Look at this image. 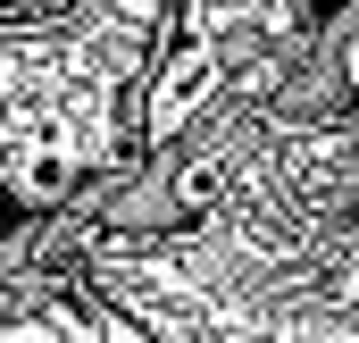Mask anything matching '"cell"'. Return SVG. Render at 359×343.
I'll list each match as a JSON object with an SVG mask.
<instances>
[{
  "label": "cell",
  "mask_w": 359,
  "mask_h": 343,
  "mask_svg": "<svg viewBox=\"0 0 359 343\" xmlns=\"http://www.w3.org/2000/svg\"><path fill=\"white\" fill-rule=\"evenodd\" d=\"M0 259H59L159 343H359V117L209 101Z\"/></svg>",
  "instance_id": "6da1fadb"
},
{
  "label": "cell",
  "mask_w": 359,
  "mask_h": 343,
  "mask_svg": "<svg viewBox=\"0 0 359 343\" xmlns=\"http://www.w3.org/2000/svg\"><path fill=\"white\" fill-rule=\"evenodd\" d=\"M176 0H0V193L50 218L142 151Z\"/></svg>",
  "instance_id": "7a4b0ae2"
},
{
  "label": "cell",
  "mask_w": 359,
  "mask_h": 343,
  "mask_svg": "<svg viewBox=\"0 0 359 343\" xmlns=\"http://www.w3.org/2000/svg\"><path fill=\"white\" fill-rule=\"evenodd\" d=\"M0 343H159L59 259H0Z\"/></svg>",
  "instance_id": "3957f363"
}]
</instances>
